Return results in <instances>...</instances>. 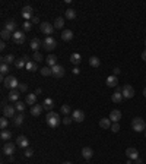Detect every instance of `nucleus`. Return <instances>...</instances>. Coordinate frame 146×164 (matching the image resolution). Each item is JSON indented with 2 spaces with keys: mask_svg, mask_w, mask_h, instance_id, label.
Returning <instances> with one entry per match:
<instances>
[{
  "mask_svg": "<svg viewBox=\"0 0 146 164\" xmlns=\"http://www.w3.org/2000/svg\"><path fill=\"white\" fill-rule=\"evenodd\" d=\"M45 122H47V124L51 129H56V127H59V124H60L62 120H60V116L56 111H48L47 116H45Z\"/></svg>",
  "mask_w": 146,
  "mask_h": 164,
  "instance_id": "1",
  "label": "nucleus"
},
{
  "mask_svg": "<svg viewBox=\"0 0 146 164\" xmlns=\"http://www.w3.org/2000/svg\"><path fill=\"white\" fill-rule=\"evenodd\" d=\"M132 127H133L135 132H143L146 129V123L142 117H135L132 120Z\"/></svg>",
  "mask_w": 146,
  "mask_h": 164,
  "instance_id": "2",
  "label": "nucleus"
},
{
  "mask_svg": "<svg viewBox=\"0 0 146 164\" xmlns=\"http://www.w3.org/2000/svg\"><path fill=\"white\" fill-rule=\"evenodd\" d=\"M39 29H41V32H42L44 35L51 37L56 28H54V25L50 24V22H41V24H39Z\"/></svg>",
  "mask_w": 146,
  "mask_h": 164,
  "instance_id": "3",
  "label": "nucleus"
},
{
  "mask_svg": "<svg viewBox=\"0 0 146 164\" xmlns=\"http://www.w3.org/2000/svg\"><path fill=\"white\" fill-rule=\"evenodd\" d=\"M3 85H4L6 88H9V89H18L19 81H18L13 75H9V76H6V79L3 81Z\"/></svg>",
  "mask_w": 146,
  "mask_h": 164,
  "instance_id": "4",
  "label": "nucleus"
},
{
  "mask_svg": "<svg viewBox=\"0 0 146 164\" xmlns=\"http://www.w3.org/2000/svg\"><path fill=\"white\" fill-rule=\"evenodd\" d=\"M42 47H44V50H47V51H53V50L57 47V41H56V38H53V37H45L44 41H42Z\"/></svg>",
  "mask_w": 146,
  "mask_h": 164,
  "instance_id": "5",
  "label": "nucleus"
},
{
  "mask_svg": "<svg viewBox=\"0 0 146 164\" xmlns=\"http://www.w3.org/2000/svg\"><path fill=\"white\" fill-rule=\"evenodd\" d=\"M121 94H123V97H124L126 100H130V98L135 97V88H133L132 85H124Z\"/></svg>",
  "mask_w": 146,
  "mask_h": 164,
  "instance_id": "6",
  "label": "nucleus"
},
{
  "mask_svg": "<svg viewBox=\"0 0 146 164\" xmlns=\"http://www.w3.org/2000/svg\"><path fill=\"white\" fill-rule=\"evenodd\" d=\"M51 70H53V76H54V78H63L64 73H66V70H64V68H63L62 65H56V66H53Z\"/></svg>",
  "mask_w": 146,
  "mask_h": 164,
  "instance_id": "7",
  "label": "nucleus"
},
{
  "mask_svg": "<svg viewBox=\"0 0 146 164\" xmlns=\"http://www.w3.org/2000/svg\"><path fill=\"white\" fill-rule=\"evenodd\" d=\"M25 32L24 31H16L15 34H13V37H12V41L15 42V44H24L25 42Z\"/></svg>",
  "mask_w": 146,
  "mask_h": 164,
  "instance_id": "8",
  "label": "nucleus"
},
{
  "mask_svg": "<svg viewBox=\"0 0 146 164\" xmlns=\"http://www.w3.org/2000/svg\"><path fill=\"white\" fill-rule=\"evenodd\" d=\"M3 152L6 154V155H13V152H15V144L13 142H6L4 145H3Z\"/></svg>",
  "mask_w": 146,
  "mask_h": 164,
  "instance_id": "9",
  "label": "nucleus"
},
{
  "mask_svg": "<svg viewBox=\"0 0 146 164\" xmlns=\"http://www.w3.org/2000/svg\"><path fill=\"white\" fill-rule=\"evenodd\" d=\"M126 155L129 157V160H137V158H139V151H137L136 148L130 147V148L126 150Z\"/></svg>",
  "mask_w": 146,
  "mask_h": 164,
  "instance_id": "10",
  "label": "nucleus"
},
{
  "mask_svg": "<svg viewBox=\"0 0 146 164\" xmlns=\"http://www.w3.org/2000/svg\"><path fill=\"white\" fill-rule=\"evenodd\" d=\"M72 119H73V122H77V123L83 122L85 120V113L82 110H74L72 113Z\"/></svg>",
  "mask_w": 146,
  "mask_h": 164,
  "instance_id": "11",
  "label": "nucleus"
},
{
  "mask_svg": "<svg viewBox=\"0 0 146 164\" xmlns=\"http://www.w3.org/2000/svg\"><path fill=\"white\" fill-rule=\"evenodd\" d=\"M15 106H4L3 107V116L4 117H15Z\"/></svg>",
  "mask_w": 146,
  "mask_h": 164,
  "instance_id": "12",
  "label": "nucleus"
},
{
  "mask_svg": "<svg viewBox=\"0 0 146 164\" xmlns=\"http://www.w3.org/2000/svg\"><path fill=\"white\" fill-rule=\"evenodd\" d=\"M16 144H18V147H21V148H28L29 141H28V138H26V136L19 135V136H18V139H16Z\"/></svg>",
  "mask_w": 146,
  "mask_h": 164,
  "instance_id": "13",
  "label": "nucleus"
},
{
  "mask_svg": "<svg viewBox=\"0 0 146 164\" xmlns=\"http://www.w3.org/2000/svg\"><path fill=\"white\" fill-rule=\"evenodd\" d=\"M19 95H21L19 89H10L7 97H9V101H13V103H16V101H19Z\"/></svg>",
  "mask_w": 146,
  "mask_h": 164,
  "instance_id": "14",
  "label": "nucleus"
},
{
  "mask_svg": "<svg viewBox=\"0 0 146 164\" xmlns=\"http://www.w3.org/2000/svg\"><path fill=\"white\" fill-rule=\"evenodd\" d=\"M121 119V111L120 110H112L110 113V120L112 123H118V120Z\"/></svg>",
  "mask_w": 146,
  "mask_h": 164,
  "instance_id": "15",
  "label": "nucleus"
},
{
  "mask_svg": "<svg viewBox=\"0 0 146 164\" xmlns=\"http://www.w3.org/2000/svg\"><path fill=\"white\" fill-rule=\"evenodd\" d=\"M42 110H44L42 104H35V106H32V107H31V114H32L34 117H38V116L42 113Z\"/></svg>",
  "mask_w": 146,
  "mask_h": 164,
  "instance_id": "16",
  "label": "nucleus"
},
{
  "mask_svg": "<svg viewBox=\"0 0 146 164\" xmlns=\"http://www.w3.org/2000/svg\"><path fill=\"white\" fill-rule=\"evenodd\" d=\"M42 107H44V110H47V111H53L54 100H53V98H45L44 103H42Z\"/></svg>",
  "mask_w": 146,
  "mask_h": 164,
  "instance_id": "17",
  "label": "nucleus"
},
{
  "mask_svg": "<svg viewBox=\"0 0 146 164\" xmlns=\"http://www.w3.org/2000/svg\"><path fill=\"white\" fill-rule=\"evenodd\" d=\"M4 29H7L9 32L15 34V32L18 31V25L15 24V21H9V22H6V25H4Z\"/></svg>",
  "mask_w": 146,
  "mask_h": 164,
  "instance_id": "18",
  "label": "nucleus"
},
{
  "mask_svg": "<svg viewBox=\"0 0 146 164\" xmlns=\"http://www.w3.org/2000/svg\"><path fill=\"white\" fill-rule=\"evenodd\" d=\"M92 155H94V151H92V148H89V147H85V148H82V157H83L85 160H91V158H92Z\"/></svg>",
  "mask_w": 146,
  "mask_h": 164,
  "instance_id": "19",
  "label": "nucleus"
},
{
  "mask_svg": "<svg viewBox=\"0 0 146 164\" xmlns=\"http://www.w3.org/2000/svg\"><path fill=\"white\" fill-rule=\"evenodd\" d=\"M45 62H47V66L53 68V66L57 65V57H56L54 54H48V56L45 57Z\"/></svg>",
  "mask_w": 146,
  "mask_h": 164,
  "instance_id": "20",
  "label": "nucleus"
},
{
  "mask_svg": "<svg viewBox=\"0 0 146 164\" xmlns=\"http://www.w3.org/2000/svg\"><path fill=\"white\" fill-rule=\"evenodd\" d=\"M25 103L28 104V106H35L36 104V94H28L26 95V98H25Z\"/></svg>",
  "mask_w": 146,
  "mask_h": 164,
  "instance_id": "21",
  "label": "nucleus"
},
{
  "mask_svg": "<svg viewBox=\"0 0 146 164\" xmlns=\"http://www.w3.org/2000/svg\"><path fill=\"white\" fill-rule=\"evenodd\" d=\"M62 40L63 41H72L73 40V31L72 29H64L62 32Z\"/></svg>",
  "mask_w": 146,
  "mask_h": 164,
  "instance_id": "22",
  "label": "nucleus"
},
{
  "mask_svg": "<svg viewBox=\"0 0 146 164\" xmlns=\"http://www.w3.org/2000/svg\"><path fill=\"white\" fill-rule=\"evenodd\" d=\"M123 98H124V97H123L121 91H115V92L111 95V100H112V103H117V104H118V103H121V101H123Z\"/></svg>",
  "mask_w": 146,
  "mask_h": 164,
  "instance_id": "23",
  "label": "nucleus"
},
{
  "mask_svg": "<svg viewBox=\"0 0 146 164\" xmlns=\"http://www.w3.org/2000/svg\"><path fill=\"white\" fill-rule=\"evenodd\" d=\"M29 45H31V48H32L34 51H36V50L39 48V47H42V41L39 40V38H32Z\"/></svg>",
  "mask_w": 146,
  "mask_h": 164,
  "instance_id": "24",
  "label": "nucleus"
},
{
  "mask_svg": "<svg viewBox=\"0 0 146 164\" xmlns=\"http://www.w3.org/2000/svg\"><path fill=\"white\" fill-rule=\"evenodd\" d=\"M117 83H118V79H117L115 75H111V76L107 78V86L112 88V86H117Z\"/></svg>",
  "mask_w": 146,
  "mask_h": 164,
  "instance_id": "25",
  "label": "nucleus"
},
{
  "mask_svg": "<svg viewBox=\"0 0 146 164\" xmlns=\"http://www.w3.org/2000/svg\"><path fill=\"white\" fill-rule=\"evenodd\" d=\"M99 126L102 129H111V120H110V117H102L99 120Z\"/></svg>",
  "mask_w": 146,
  "mask_h": 164,
  "instance_id": "26",
  "label": "nucleus"
},
{
  "mask_svg": "<svg viewBox=\"0 0 146 164\" xmlns=\"http://www.w3.org/2000/svg\"><path fill=\"white\" fill-rule=\"evenodd\" d=\"M0 138H1V141H10V138H12V132L7 130V129H3L1 133H0Z\"/></svg>",
  "mask_w": 146,
  "mask_h": 164,
  "instance_id": "27",
  "label": "nucleus"
},
{
  "mask_svg": "<svg viewBox=\"0 0 146 164\" xmlns=\"http://www.w3.org/2000/svg\"><path fill=\"white\" fill-rule=\"evenodd\" d=\"M0 37H1V41H6V40H10V38L13 37V34L3 28V29H1V32H0Z\"/></svg>",
  "mask_w": 146,
  "mask_h": 164,
  "instance_id": "28",
  "label": "nucleus"
},
{
  "mask_svg": "<svg viewBox=\"0 0 146 164\" xmlns=\"http://www.w3.org/2000/svg\"><path fill=\"white\" fill-rule=\"evenodd\" d=\"M64 27V18H56V21H54V28L56 29H62Z\"/></svg>",
  "mask_w": 146,
  "mask_h": 164,
  "instance_id": "29",
  "label": "nucleus"
},
{
  "mask_svg": "<svg viewBox=\"0 0 146 164\" xmlns=\"http://www.w3.org/2000/svg\"><path fill=\"white\" fill-rule=\"evenodd\" d=\"M26 70H29V72H35L38 70V65H36V62H32V60H29L28 63H26Z\"/></svg>",
  "mask_w": 146,
  "mask_h": 164,
  "instance_id": "30",
  "label": "nucleus"
},
{
  "mask_svg": "<svg viewBox=\"0 0 146 164\" xmlns=\"http://www.w3.org/2000/svg\"><path fill=\"white\" fill-rule=\"evenodd\" d=\"M1 63H6V65L15 63V57H13V54H7V56H3V57H1Z\"/></svg>",
  "mask_w": 146,
  "mask_h": 164,
  "instance_id": "31",
  "label": "nucleus"
},
{
  "mask_svg": "<svg viewBox=\"0 0 146 164\" xmlns=\"http://www.w3.org/2000/svg\"><path fill=\"white\" fill-rule=\"evenodd\" d=\"M89 65H91L92 68H99V65H101V60H99L97 56H92V57L89 59Z\"/></svg>",
  "mask_w": 146,
  "mask_h": 164,
  "instance_id": "32",
  "label": "nucleus"
},
{
  "mask_svg": "<svg viewBox=\"0 0 146 164\" xmlns=\"http://www.w3.org/2000/svg\"><path fill=\"white\" fill-rule=\"evenodd\" d=\"M70 62H72L73 65H79V63L82 62V57H80V54H79V53H73L72 56H70Z\"/></svg>",
  "mask_w": 146,
  "mask_h": 164,
  "instance_id": "33",
  "label": "nucleus"
},
{
  "mask_svg": "<svg viewBox=\"0 0 146 164\" xmlns=\"http://www.w3.org/2000/svg\"><path fill=\"white\" fill-rule=\"evenodd\" d=\"M24 119H25V116H24L22 113H19L18 116H15V117H13V123H15V126H21V124L24 123Z\"/></svg>",
  "mask_w": 146,
  "mask_h": 164,
  "instance_id": "34",
  "label": "nucleus"
},
{
  "mask_svg": "<svg viewBox=\"0 0 146 164\" xmlns=\"http://www.w3.org/2000/svg\"><path fill=\"white\" fill-rule=\"evenodd\" d=\"M39 72H41L42 76H50V75H53V70H51L50 66H44V68H41Z\"/></svg>",
  "mask_w": 146,
  "mask_h": 164,
  "instance_id": "35",
  "label": "nucleus"
},
{
  "mask_svg": "<svg viewBox=\"0 0 146 164\" xmlns=\"http://www.w3.org/2000/svg\"><path fill=\"white\" fill-rule=\"evenodd\" d=\"M60 111H62V114H64V116H69L70 113H73V111H72V109H70V106H67V104L62 106Z\"/></svg>",
  "mask_w": 146,
  "mask_h": 164,
  "instance_id": "36",
  "label": "nucleus"
},
{
  "mask_svg": "<svg viewBox=\"0 0 146 164\" xmlns=\"http://www.w3.org/2000/svg\"><path fill=\"white\" fill-rule=\"evenodd\" d=\"M64 16H66L67 19H74V18H76V10H74V9H67V10L64 12Z\"/></svg>",
  "mask_w": 146,
  "mask_h": 164,
  "instance_id": "37",
  "label": "nucleus"
},
{
  "mask_svg": "<svg viewBox=\"0 0 146 164\" xmlns=\"http://www.w3.org/2000/svg\"><path fill=\"white\" fill-rule=\"evenodd\" d=\"M22 29H24V32H29V31L32 29V22L25 21V22L22 24Z\"/></svg>",
  "mask_w": 146,
  "mask_h": 164,
  "instance_id": "38",
  "label": "nucleus"
},
{
  "mask_svg": "<svg viewBox=\"0 0 146 164\" xmlns=\"http://www.w3.org/2000/svg\"><path fill=\"white\" fill-rule=\"evenodd\" d=\"M15 66H16L18 69H22V68L26 66V62L24 60V57H22V59H16V60H15Z\"/></svg>",
  "mask_w": 146,
  "mask_h": 164,
  "instance_id": "39",
  "label": "nucleus"
},
{
  "mask_svg": "<svg viewBox=\"0 0 146 164\" xmlns=\"http://www.w3.org/2000/svg\"><path fill=\"white\" fill-rule=\"evenodd\" d=\"M32 12H34V9L29 4H26V6L22 7V15H32Z\"/></svg>",
  "mask_w": 146,
  "mask_h": 164,
  "instance_id": "40",
  "label": "nucleus"
},
{
  "mask_svg": "<svg viewBox=\"0 0 146 164\" xmlns=\"http://www.w3.org/2000/svg\"><path fill=\"white\" fill-rule=\"evenodd\" d=\"M15 109H16L19 113H22V111L25 110V103H22V101H16V103H15Z\"/></svg>",
  "mask_w": 146,
  "mask_h": 164,
  "instance_id": "41",
  "label": "nucleus"
},
{
  "mask_svg": "<svg viewBox=\"0 0 146 164\" xmlns=\"http://www.w3.org/2000/svg\"><path fill=\"white\" fill-rule=\"evenodd\" d=\"M32 59H34L35 62H42V60H44V56H42L39 51H35V53L32 54Z\"/></svg>",
  "mask_w": 146,
  "mask_h": 164,
  "instance_id": "42",
  "label": "nucleus"
},
{
  "mask_svg": "<svg viewBox=\"0 0 146 164\" xmlns=\"http://www.w3.org/2000/svg\"><path fill=\"white\" fill-rule=\"evenodd\" d=\"M0 73H1V75H6V73H9V65H6V63H1V66H0Z\"/></svg>",
  "mask_w": 146,
  "mask_h": 164,
  "instance_id": "43",
  "label": "nucleus"
},
{
  "mask_svg": "<svg viewBox=\"0 0 146 164\" xmlns=\"http://www.w3.org/2000/svg\"><path fill=\"white\" fill-rule=\"evenodd\" d=\"M7 124H9L7 117H4V116H3V117L0 119V127H1V130H3V129H6V127H7Z\"/></svg>",
  "mask_w": 146,
  "mask_h": 164,
  "instance_id": "44",
  "label": "nucleus"
},
{
  "mask_svg": "<svg viewBox=\"0 0 146 164\" xmlns=\"http://www.w3.org/2000/svg\"><path fill=\"white\" fill-rule=\"evenodd\" d=\"M111 130H112L114 133H117V132L120 130V124H118V123H112V124H111Z\"/></svg>",
  "mask_w": 146,
  "mask_h": 164,
  "instance_id": "45",
  "label": "nucleus"
},
{
  "mask_svg": "<svg viewBox=\"0 0 146 164\" xmlns=\"http://www.w3.org/2000/svg\"><path fill=\"white\" fill-rule=\"evenodd\" d=\"M18 89H19V91H22V92H25V91L28 89V85H26V83H19Z\"/></svg>",
  "mask_w": 146,
  "mask_h": 164,
  "instance_id": "46",
  "label": "nucleus"
},
{
  "mask_svg": "<svg viewBox=\"0 0 146 164\" xmlns=\"http://www.w3.org/2000/svg\"><path fill=\"white\" fill-rule=\"evenodd\" d=\"M72 122H73V119H72V117H69V116L63 117V123H64V124H70Z\"/></svg>",
  "mask_w": 146,
  "mask_h": 164,
  "instance_id": "47",
  "label": "nucleus"
},
{
  "mask_svg": "<svg viewBox=\"0 0 146 164\" xmlns=\"http://www.w3.org/2000/svg\"><path fill=\"white\" fill-rule=\"evenodd\" d=\"M32 155H34V151L29 150V148H26L25 150V157H32Z\"/></svg>",
  "mask_w": 146,
  "mask_h": 164,
  "instance_id": "48",
  "label": "nucleus"
},
{
  "mask_svg": "<svg viewBox=\"0 0 146 164\" xmlns=\"http://www.w3.org/2000/svg\"><path fill=\"white\" fill-rule=\"evenodd\" d=\"M120 73H121L120 68H114V73H112V75H115V76H117V75H120Z\"/></svg>",
  "mask_w": 146,
  "mask_h": 164,
  "instance_id": "49",
  "label": "nucleus"
},
{
  "mask_svg": "<svg viewBox=\"0 0 146 164\" xmlns=\"http://www.w3.org/2000/svg\"><path fill=\"white\" fill-rule=\"evenodd\" d=\"M38 22H39V18H38V16H34V18H32V25H34V24H38Z\"/></svg>",
  "mask_w": 146,
  "mask_h": 164,
  "instance_id": "50",
  "label": "nucleus"
},
{
  "mask_svg": "<svg viewBox=\"0 0 146 164\" xmlns=\"http://www.w3.org/2000/svg\"><path fill=\"white\" fill-rule=\"evenodd\" d=\"M4 48H6V42L1 41V42H0V50H4Z\"/></svg>",
  "mask_w": 146,
  "mask_h": 164,
  "instance_id": "51",
  "label": "nucleus"
},
{
  "mask_svg": "<svg viewBox=\"0 0 146 164\" xmlns=\"http://www.w3.org/2000/svg\"><path fill=\"white\" fill-rule=\"evenodd\" d=\"M72 72L74 73V75H77V73H79L80 70H79V68H73V69H72Z\"/></svg>",
  "mask_w": 146,
  "mask_h": 164,
  "instance_id": "52",
  "label": "nucleus"
},
{
  "mask_svg": "<svg viewBox=\"0 0 146 164\" xmlns=\"http://www.w3.org/2000/svg\"><path fill=\"white\" fill-rule=\"evenodd\" d=\"M142 59H143V60H145V62H146V50H145V51H143V53H142Z\"/></svg>",
  "mask_w": 146,
  "mask_h": 164,
  "instance_id": "53",
  "label": "nucleus"
},
{
  "mask_svg": "<svg viewBox=\"0 0 146 164\" xmlns=\"http://www.w3.org/2000/svg\"><path fill=\"white\" fill-rule=\"evenodd\" d=\"M35 94H36V95H38V94H41V88H36V89H35Z\"/></svg>",
  "mask_w": 146,
  "mask_h": 164,
  "instance_id": "54",
  "label": "nucleus"
},
{
  "mask_svg": "<svg viewBox=\"0 0 146 164\" xmlns=\"http://www.w3.org/2000/svg\"><path fill=\"white\" fill-rule=\"evenodd\" d=\"M135 161H136V164H142V160H140V158H137V160H135Z\"/></svg>",
  "mask_w": 146,
  "mask_h": 164,
  "instance_id": "55",
  "label": "nucleus"
},
{
  "mask_svg": "<svg viewBox=\"0 0 146 164\" xmlns=\"http://www.w3.org/2000/svg\"><path fill=\"white\" fill-rule=\"evenodd\" d=\"M63 164H72V163H70V161H64Z\"/></svg>",
  "mask_w": 146,
  "mask_h": 164,
  "instance_id": "56",
  "label": "nucleus"
},
{
  "mask_svg": "<svg viewBox=\"0 0 146 164\" xmlns=\"http://www.w3.org/2000/svg\"><path fill=\"white\" fill-rule=\"evenodd\" d=\"M143 95H145V97H146V88H145V89H143Z\"/></svg>",
  "mask_w": 146,
  "mask_h": 164,
  "instance_id": "57",
  "label": "nucleus"
},
{
  "mask_svg": "<svg viewBox=\"0 0 146 164\" xmlns=\"http://www.w3.org/2000/svg\"><path fill=\"white\" fill-rule=\"evenodd\" d=\"M145 136H146V129H145Z\"/></svg>",
  "mask_w": 146,
  "mask_h": 164,
  "instance_id": "58",
  "label": "nucleus"
},
{
  "mask_svg": "<svg viewBox=\"0 0 146 164\" xmlns=\"http://www.w3.org/2000/svg\"><path fill=\"white\" fill-rule=\"evenodd\" d=\"M145 45H146V40H145Z\"/></svg>",
  "mask_w": 146,
  "mask_h": 164,
  "instance_id": "59",
  "label": "nucleus"
},
{
  "mask_svg": "<svg viewBox=\"0 0 146 164\" xmlns=\"http://www.w3.org/2000/svg\"><path fill=\"white\" fill-rule=\"evenodd\" d=\"M126 164H127V163H126Z\"/></svg>",
  "mask_w": 146,
  "mask_h": 164,
  "instance_id": "60",
  "label": "nucleus"
}]
</instances>
